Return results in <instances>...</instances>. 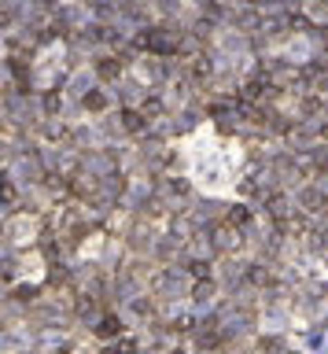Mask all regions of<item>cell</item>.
Masks as SVG:
<instances>
[{
  "label": "cell",
  "instance_id": "1",
  "mask_svg": "<svg viewBox=\"0 0 328 354\" xmlns=\"http://www.w3.org/2000/svg\"><path fill=\"white\" fill-rule=\"evenodd\" d=\"M85 354H89V351H85Z\"/></svg>",
  "mask_w": 328,
  "mask_h": 354
}]
</instances>
